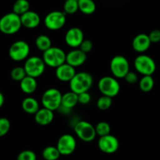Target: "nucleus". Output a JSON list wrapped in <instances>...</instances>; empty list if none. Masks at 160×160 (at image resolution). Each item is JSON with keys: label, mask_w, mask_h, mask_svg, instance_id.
I'll use <instances>...</instances> for the list:
<instances>
[{"label": "nucleus", "mask_w": 160, "mask_h": 160, "mask_svg": "<svg viewBox=\"0 0 160 160\" xmlns=\"http://www.w3.org/2000/svg\"><path fill=\"white\" fill-rule=\"evenodd\" d=\"M84 40V34L79 28H71L64 36L66 44L72 48H78Z\"/></svg>", "instance_id": "14"}, {"label": "nucleus", "mask_w": 160, "mask_h": 160, "mask_svg": "<svg viewBox=\"0 0 160 160\" xmlns=\"http://www.w3.org/2000/svg\"><path fill=\"white\" fill-rule=\"evenodd\" d=\"M28 10H30V3L28 0H16L13 3V12L19 16Z\"/></svg>", "instance_id": "25"}, {"label": "nucleus", "mask_w": 160, "mask_h": 160, "mask_svg": "<svg viewBox=\"0 0 160 160\" xmlns=\"http://www.w3.org/2000/svg\"><path fill=\"white\" fill-rule=\"evenodd\" d=\"M54 114L53 111L46 108L38 109L35 114V121L40 126H48L53 122Z\"/></svg>", "instance_id": "19"}, {"label": "nucleus", "mask_w": 160, "mask_h": 160, "mask_svg": "<svg viewBox=\"0 0 160 160\" xmlns=\"http://www.w3.org/2000/svg\"><path fill=\"white\" fill-rule=\"evenodd\" d=\"M98 89L102 95L112 98L119 93L120 85L115 77L104 76L98 82Z\"/></svg>", "instance_id": "5"}, {"label": "nucleus", "mask_w": 160, "mask_h": 160, "mask_svg": "<svg viewBox=\"0 0 160 160\" xmlns=\"http://www.w3.org/2000/svg\"><path fill=\"white\" fill-rule=\"evenodd\" d=\"M152 42L149 39L148 35L141 33L137 35L133 38V42H132V47L133 50L138 53H144L148 50Z\"/></svg>", "instance_id": "17"}, {"label": "nucleus", "mask_w": 160, "mask_h": 160, "mask_svg": "<svg viewBox=\"0 0 160 160\" xmlns=\"http://www.w3.org/2000/svg\"><path fill=\"white\" fill-rule=\"evenodd\" d=\"M133 65L137 72L142 75H152L156 69L155 61L145 54L137 57L133 61Z\"/></svg>", "instance_id": "7"}, {"label": "nucleus", "mask_w": 160, "mask_h": 160, "mask_svg": "<svg viewBox=\"0 0 160 160\" xmlns=\"http://www.w3.org/2000/svg\"><path fill=\"white\" fill-rule=\"evenodd\" d=\"M78 48H79V50H82V52L87 53L91 51L92 49H93V42L90 39H84Z\"/></svg>", "instance_id": "34"}, {"label": "nucleus", "mask_w": 160, "mask_h": 160, "mask_svg": "<svg viewBox=\"0 0 160 160\" xmlns=\"http://www.w3.org/2000/svg\"><path fill=\"white\" fill-rule=\"evenodd\" d=\"M57 148L61 155H69L76 148V141L72 134L65 133L61 135L57 143Z\"/></svg>", "instance_id": "12"}, {"label": "nucleus", "mask_w": 160, "mask_h": 160, "mask_svg": "<svg viewBox=\"0 0 160 160\" xmlns=\"http://www.w3.org/2000/svg\"><path fill=\"white\" fill-rule=\"evenodd\" d=\"M30 53V47L24 40H18L13 42L9 49V56L14 61L26 60Z\"/></svg>", "instance_id": "10"}, {"label": "nucleus", "mask_w": 160, "mask_h": 160, "mask_svg": "<svg viewBox=\"0 0 160 160\" xmlns=\"http://www.w3.org/2000/svg\"><path fill=\"white\" fill-rule=\"evenodd\" d=\"M93 78L90 73L87 72H80L75 75L72 79L69 82L71 91L79 93L88 92L93 85Z\"/></svg>", "instance_id": "1"}, {"label": "nucleus", "mask_w": 160, "mask_h": 160, "mask_svg": "<svg viewBox=\"0 0 160 160\" xmlns=\"http://www.w3.org/2000/svg\"><path fill=\"white\" fill-rule=\"evenodd\" d=\"M148 37L152 43H158L160 42V30L154 29L149 33Z\"/></svg>", "instance_id": "35"}, {"label": "nucleus", "mask_w": 160, "mask_h": 160, "mask_svg": "<svg viewBox=\"0 0 160 160\" xmlns=\"http://www.w3.org/2000/svg\"><path fill=\"white\" fill-rule=\"evenodd\" d=\"M21 107L24 112L30 115H35L39 109V104L38 101L32 97H28L23 100Z\"/></svg>", "instance_id": "21"}, {"label": "nucleus", "mask_w": 160, "mask_h": 160, "mask_svg": "<svg viewBox=\"0 0 160 160\" xmlns=\"http://www.w3.org/2000/svg\"><path fill=\"white\" fill-rule=\"evenodd\" d=\"M78 10L86 15L93 14L96 10V4L93 0H78Z\"/></svg>", "instance_id": "23"}, {"label": "nucleus", "mask_w": 160, "mask_h": 160, "mask_svg": "<svg viewBox=\"0 0 160 160\" xmlns=\"http://www.w3.org/2000/svg\"><path fill=\"white\" fill-rule=\"evenodd\" d=\"M25 76H27V74L24 67H21V66H17L13 68L10 72V77L16 82H21Z\"/></svg>", "instance_id": "28"}, {"label": "nucleus", "mask_w": 160, "mask_h": 160, "mask_svg": "<svg viewBox=\"0 0 160 160\" xmlns=\"http://www.w3.org/2000/svg\"><path fill=\"white\" fill-rule=\"evenodd\" d=\"M42 60L45 62L46 65L57 68L66 62V53L62 49L59 47H51L43 52Z\"/></svg>", "instance_id": "3"}, {"label": "nucleus", "mask_w": 160, "mask_h": 160, "mask_svg": "<svg viewBox=\"0 0 160 160\" xmlns=\"http://www.w3.org/2000/svg\"><path fill=\"white\" fill-rule=\"evenodd\" d=\"M74 131L79 139L85 142L93 141L97 136L95 127L87 121H79L76 122L74 127Z\"/></svg>", "instance_id": "9"}, {"label": "nucleus", "mask_w": 160, "mask_h": 160, "mask_svg": "<svg viewBox=\"0 0 160 160\" xmlns=\"http://www.w3.org/2000/svg\"><path fill=\"white\" fill-rule=\"evenodd\" d=\"M62 93L56 88H50L46 90L42 96V104L44 108L50 110H58L61 105Z\"/></svg>", "instance_id": "8"}, {"label": "nucleus", "mask_w": 160, "mask_h": 160, "mask_svg": "<svg viewBox=\"0 0 160 160\" xmlns=\"http://www.w3.org/2000/svg\"><path fill=\"white\" fill-rule=\"evenodd\" d=\"M58 110L60 111V112H61V113H63V114H68L69 112H71V110H72V109H69V108H65V107H64V106L61 105Z\"/></svg>", "instance_id": "38"}, {"label": "nucleus", "mask_w": 160, "mask_h": 160, "mask_svg": "<svg viewBox=\"0 0 160 160\" xmlns=\"http://www.w3.org/2000/svg\"><path fill=\"white\" fill-rule=\"evenodd\" d=\"M38 83L36 78L31 76H25L21 82H20V87L22 92L26 94H32L37 90Z\"/></svg>", "instance_id": "20"}, {"label": "nucleus", "mask_w": 160, "mask_h": 160, "mask_svg": "<svg viewBox=\"0 0 160 160\" xmlns=\"http://www.w3.org/2000/svg\"><path fill=\"white\" fill-rule=\"evenodd\" d=\"M154 84H155V82L152 78V75H143V77L139 81V88L141 91L147 93L153 89Z\"/></svg>", "instance_id": "27"}, {"label": "nucleus", "mask_w": 160, "mask_h": 160, "mask_svg": "<svg viewBox=\"0 0 160 160\" xmlns=\"http://www.w3.org/2000/svg\"><path fill=\"white\" fill-rule=\"evenodd\" d=\"M78 103V94L77 93L72 91H69L62 94L61 105L64 106V107L68 108L69 109H72Z\"/></svg>", "instance_id": "22"}, {"label": "nucleus", "mask_w": 160, "mask_h": 160, "mask_svg": "<svg viewBox=\"0 0 160 160\" xmlns=\"http://www.w3.org/2000/svg\"><path fill=\"white\" fill-rule=\"evenodd\" d=\"M24 68L28 76L36 78L44 73L46 69V64L42 58L39 57L32 56L26 60L24 64Z\"/></svg>", "instance_id": "4"}, {"label": "nucleus", "mask_w": 160, "mask_h": 160, "mask_svg": "<svg viewBox=\"0 0 160 160\" xmlns=\"http://www.w3.org/2000/svg\"><path fill=\"white\" fill-rule=\"evenodd\" d=\"M10 129V120L5 117L0 118V138H2L8 133Z\"/></svg>", "instance_id": "32"}, {"label": "nucleus", "mask_w": 160, "mask_h": 160, "mask_svg": "<svg viewBox=\"0 0 160 160\" xmlns=\"http://www.w3.org/2000/svg\"><path fill=\"white\" fill-rule=\"evenodd\" d=\"M42 155L45 160H58L61 155L57 147L47 146L42 150Z\"/></svg>", "instance_id": "26"}, {"label": "nucleus", "mask_w": 160, "mask_h": 160, "mask_svg": "<svg viewBox=\"0 0 160 160\" xmlns=\"http://www.w3.org/2000/svg\"><path fill=\"white\" fill-rule=\"evenodd\" d=\"M90 100H91V96L88 92H84L78 94V101L79 104H87L90 103Z\"/></svg>", "instance_id": "36"}, {"label": "nucleus", "mask_w": 160, "mask_h": 160, "mask_svg": "<svg viewBox=\"0 0 160 160\" xmlns=\"http://www.w3.org/2000/svg\"><path fill=\"white\" fill-rule=\"evenodd\" d=\"M66 23V13L64 12L55 11L50 12L44 18V24L51 31H57L62 28Z\"/></svg>", "instance_id": "11"}, {"label": "nucleus", "mask_w": 160, "mask_h": 160, "mask_svg": "<svg viewBox=\"0 0 160 160\" xmlns=\"http://www.w3.org/2000/svg\"><path fill=\"white\" fill-rule=\"evenodd\" d=\"M75 74H76V72H75V68L66 62L57 68L55 71L57 78L64 82H70Z\"/></svg>", "instance_id": "16"}, {"label": "nucleus", "mask_w": 160, "mask_h": 160, "mask_svg": "<svg viewBox=\"0 0 160 160\" xmlns=\"http://www.w3.org/2000/svg\"><path fill=\"white\" fill-rule=\"evenodd\" d=\"M124 79H125L126 82H128V83L134 84L138 81V75H137V73H135L134 72L130 71V72L125 75Z\"/></svg>", "instance_id": "37"}, {"label": "nucleus", "mask_w": 160, "mask_h": 160, "mask_svg": "<svg viewBox=\"0 0 160 160\" xmlns=\"http://www.w3.org/2000/svg\"><path fill=\"white\" fill-rule=\"evenodd\" d=\"M98 145L100 150L104 153L112 154L118 151L119 148V141L116 137L112 134H108L100 137Z\"/></svg>", "instance_id": "13"}, {"label": "nucleus", "mask_w": 160, "mask_h": 160, "mask_svg": "<svg viewBox=\"0 0 160 160\" xmlns=\"http://www.w3.org/2000/svg\"><path fill=\"white\" fill-rule=\"evenodd\" d=\"M35 46L38 50L45 52L52 47L51 39L47 35H39L35 38Z\"/></svg>", "instance_id": "24"}, {"label": "nucleus", "mask_w": 160, "mask_h": 160, "mask_svg": "<svg viewBox=\"0 0 160 160\" xmlns=\"http://www.w3.org/2000/svg\"><path fill=\"white\" fill-rule=\"evenodd\" d=\"M37 157L35 152L32 150H24L18 154L17 160H36Z\"/></svg>", "instance_id": "33"}, {"label": "nucleus", "mask_w": 160, "mask_h": 160, "mask_svg": "<svg viewBox=\"0 0 160 160\" xmlns=\"http://www.w3.org/2000/svg\"><path fill=\"white\" fill-rule=\"evenodd\" d=\"M95 130H96L97 135H98L99 137H103L110 134L111 127L107 122L101 121L97 124L95 127Z\"/></svg>", "instance_id": "30"}, {"label": "nucleus", "mask_w": 160, "mask_h": 160, "mask_svg": "<svg viewBox=\"0 0 160 160\" xmlns=\"http://www.w3.org/2000/svg\"><path fill=\"white\" fill-rule=\"evenodd\" d=\"M4 101H5V98H4L3 94H2V92H0V108L2 107V105L4 104Z\"/></svg>", "instance_id": "39"}, {"label": "nucleus", "mask_w": 160, "mask_h": 160, "mask_svg": "<svg viewBox=\"0 0 160 160\" xmlns=\"http://www.w3.org/2000/svg\"><path fill=\"white\" fill-rule=\"evenodd\" d=\"M87 53L79 49H74L66 53V63L74 68L79 67L87 61Z\"/></svg>", "instance_id": "15"}, {"label": "nucleus", "mask_w": 160, "mask_h": 160, "mask_svg": "<svg viewBox=\"0 0 160 160\" xmlns=\"http://www.w3.org/2000/svg\"><path fill=\"white\" fill-rule=\"evenodd\" d=\"M22 27L21 16L15 13H7L0 18V32L6 35H13Z\"/></svg>", "instance_id": "2"}, {"label": "nucleus", "mask_w": 160, "mask_h": 160, "mask_svg": "<svg viewBox=\"0 0 160 160\" xmlns=\"http://www.w3.org/2000/svg\"><path fill=\"white\" fill-rule=\"evenodd\" d=\"M110 70L115 78H124L125 75L130 72L128 60L122 55L113 57L110 62Z\"/></svg>", "instance_id": "6"}, {"label": "nucleus", "mask_w": 160, "mask_h": 160, "mask_svg": "<svg viewBox=\"0 0 160 160\" xmlns=\"http://www.w3.org/2000/svg\"><path fill=\"white\" fill-rule=\"evenodd\" d=\"M112 104V98L102 95L97 101V107L101 111L108 110Z\"/></svg>", "instance_id": "31"}, {"label": "nucleus", "mask_w": 160, "mask_h": 160, "mask_svg": "<svg viewBox=\"0 0 160 160\" xmlns=\"http://www.w3.org/2000/svg\"><path fill=\"white\" fill-rule=\"evenodd\" d=\"M21 21L22 26L30 29L38 27L41 22L39 15L36 12L32 10H28L24 14L21 15Z\"/></svg>", "instance_id": "18"}, {"label": "nucleus", "mask_w": 160, "mask_h": 160, "mask_svg": "<svg viewBox=\"0 0 160 160\" xmlns=\"http://www.w3.org/2000/svg\"><path fill=\"white\" fill-rule=\"evenodd\" d=\"M78 10V0H66L64 2V12L66 14H74Z\"/></svg>", "instance_id": "29"}]
</instances>
